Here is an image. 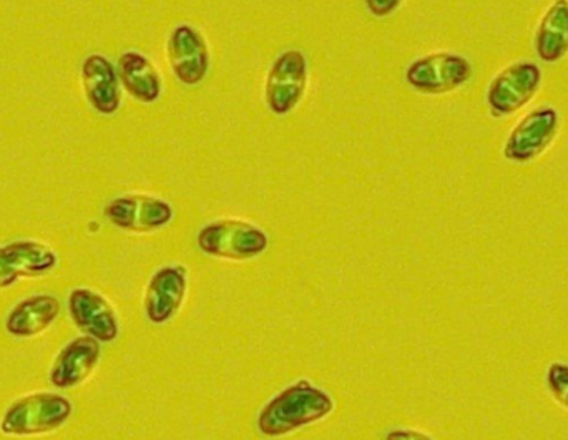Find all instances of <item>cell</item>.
I'll return each mask as SVG.
<instances>
[{"instance_id": "cell-1", "label": "cell", "mask_w": 568, "mask_h": 440, "mask_svg": "<svg viewBox=\"0 0 568 440\" xmlns=\"http://www.w3.org/2000/svg\"><path fill=\"white\" fill-rule=\"evenodd\" d=\"M334 409L336 402L329 392L307 379H300L263 406L256 418V428L265 438H284L324 421L333 415Z\"/></svg>"}, {"instance_id": "cell-2", "label": "cell", "mask_w": 568, "mask_h": 440, "mask_svg": "<svg viewBox=\"0 0 568 440\" xmlns=\"http://www.w3.org/2000/svg\"><path fill=\"white\" fill-rule=\"evenodd\" d=\"M72 416V405L57 392H33L17 399L3 412L0 432L9 438H33L59 431Z\"/></svg>"}, {"instance_id": "cell-3", "label": "cell", "mask_w": 568, "mask_h": 440, "mask_svg": "<svg viewBox=\"0 0 568 440\" xmlns=\"http://www.w3.org/2000/svg\"><path fill=\"white\" fill-rule=\"evenodd\" d=\"M200 252L225 262H250L270 248V236L255 223L222 218L209 223L196 235Z\"/></svg>"}, {"instance_id": "cell-4", "label": "cell", "mask_w": 568, "mask_h": 440, "mask_svg": "<svg viewBox=\"0 0 568 440\" xmlns=\"http://www.w3.org/2000/svg\"><path fill=\"white\" fill-rule=\"evenodd\" d=\"M544 72L532 60H517L496 73L486 92L487 109L494 119H509L523 112L542 89Z\"/></svg>"}, {"instance_id": "cell-5", "label": "cell", "mask_w": 568, "mask_h": 440, "mask_svg": "<svg viewBox=\"0 0 568 440\" xmlns=\"http://www.w3.org/2000/svg\"><path fill=\"white\" fill-rule=\"evenodd\" d=\"M559 132V110L552 105L537 106L510 130L504 142V158L514 165H529L549 152Z\"/></svg>"}, {"instance_id": "cell-6", "label": "cell", "mask_w": 568, "mask_h": 440, "mask_svg": "<svg viewBox=\"0 0 568 440\" xmlns=\"http://www.w3.org/2000/svg\"><path fill=\"white\" fill-rule=\"evenodd\" d=\"M474 75L467 57L456 52H433L419 57L406 69V82L423 95H446L466 85Z\"/></svg>"}, {"instance_id": "cell-7", "label": "cell", "mask_w": 568, "mask_h": 440, "mask_svg": "<svg viewBox=\"0 0 568 440\" xmlns=\"http://www.w3.org/2000/svg\"><path fill=\"white\" fill-rule=\"evenodd\" d=\"M103 213L115 228L135 235L159 232L170 225L175 216V209L169 202L143 193L116 196Z\"/></svg>"}, {"instance_id": "cell-8", "label": "cell", "mask_w": 568, "mask_h": 440, "mask_svg": "<svg viewBox=\"0 0 568 440\" xmlns=\"http://www.w3.org/2000/svg\"><path fill=\"white\" fill-rule=\"evenodd\" d=\"M307 86V59L301 50H286L273 62L265 85L270 112L284 116L296 109Z\"/></svg>"}, {"instance_id": "cell-9", "label": "cell", "mask_w": 568, "mask_h": 440, "mask_svg": "<svg viewBox=\"0 0 568 440\" xmlns=\"http://www.w3.org/2000/svg\"><path fill=\"white\" fill-rule=\"evenodd\" d=\"M166 57L173 75L183 85H199L209 75V43L190 23H180L172 30L166 42Z\"/></svg>"}, {"instance_id": "cell-10", "label": "cell", "mask_w": 568, "mask_h": 440, "mask_svg": "<svg viewBox=\"0 0 568 440\" xmlns=\"http://www.w3.org/2000/svg\"><path fill=\"white\" fill-rule=\"evenodd\" d=\"M189 293V269L183 265H166L156 269L150 278L143 298L146 319L162 326L172 321Z\"/></svg>"}, {"instance_id": "cell-11", "label": "cell", "mask_w": 568, "mask_h": 440, "mask_svg": "<svg viewBox=\"0 0 568 440\" xmlns=\"http://www.w3.org/2000/svg\"><path fill=\"white\" fill-rule=\"evenodd\" d=\"M69 313L73 325L99 342H113L120 335L119 316L112 303L90 288H75L69 295Z\"/></svg>"}, {"instance_id": "cell-12", "label": "cell", "mask_w": 568, "mask_h": 440, "mask_svg": "<svg viewBox=\"0 0 568 440\" xmlns=\"http://www.w3.org/2000/svg\"><path fill=\"white\" fill-rule=\"evenodd\" d=\"M102 348L97 339L90 336L70 341L57 355L50 369L49 381L55 389H73L83 385L99 368Z\"/></svg>"}, {"instance_id": "cell-13", "label": "cell", "mask_w": 568, "mask_h": 440, "mask_svg": "<svg viewBox=\"0 0 568 440\" xmlns=\"http://www.w3.org/2000/svg\"><path fill=\"white\" fill-rule=\"evenodd\" d=\"M82 83L87 100L100 115H113L122 103L115 65L106 57L93 53L82 63Z\"/></svg>"}, {"instance_id": "cell-14", "label": "cell", "mask_w": 568, "mask_h": 440, "mask_svg": "<svg viewBox=\"0 0 568 440\" xmlns=\"http://www.w3.org/2000/svg\"><path fill=\"white\" fill-rule=\"evenodd\" d=\"M537 59L556 65L568 57V0H552L537 23L534 33Z\"/></svg>"}, {"instance_id": "cell-15", "label": "cell", "mask_w": 568, "mask_h": 440, "mask_svg": "<svg viewBox=\"0 0 568 440\" xmlns=\"http://www.w3.org/2000/svg\"><path fill=\"white\" fill-rule=\"evenodd\" d=\"M59 299L52 295H33L17 303L6 318V331L13 338H36L59 318Z\"/></svg>"}, {"instance_id": "cell-16", "label": "cell", "mask_w": 568, "mask_h": 440, "mask_svg": "<svg viewBox=\"0 0 568 440\" xmlns=\"http://www.w3.org/2000/svg\"><path fill=\"white\" fill-rule=\"evenodd\" d=\"M119 79L125 92L142 103H155L162 95V76L152 60L129 50L119 59Z\"/></svg>"}, {"instance_id": "cell-17", "label": "cell", "mask_w": 568, "mask_h": 440, "mask_svg": "<svg viewBox=\"0 0 568 440\" xmlns=\"http://www.w3.org/2000/svg\"><path fill=\"white\" fill-rule=\"evenodd\" d=\"M10 269L20 278H40L55 269L59 258L49 246L33 239H20L2 246Z\"/></svg>"}, {"instance_id": "cell-18", "label": "cell", "mask_w": 568, "mask_h": 440, "mask_svg": "<svg viewBox=\"0 0 568 440\" xmlns=\"http://www.w3.org/2000/svg\"><path fill=\"white\" fill-rule=\"evenodd\" d=\"M544 385L550 398L568 411V362H550L544 376Z\"/></svg>"}, {"instance_id": "cell-19", "label": "cell", "mask_w": 568, "mask_h": 440, "mask_svg": "<svg viewBox=\"0 0 568 440\" xmlns=\"http://www.w3.org/2000/svg\"><path fill=\"white\" fill-rule=\"evenodd\" d=\"M364 3H366L371 16L383 19V17H387L390 16V13L396 12V10L403 6L404 0H364Z\"/></svg>"}, {"instance_id": "cell-20", "label": "cell", "mask_w": 568, "mask_h": 440, "mask_svg": "<svg viewBox=\"0 0 568 440\" xmlns=\"http://www.w3.org/2000/svg\"><path fill=\"white\" fill-rule=\"evenodd\" d=\"M19 282V276L10 269L9 263H7L6 253H3L2 246H0V289L10 288Z\"/></svg>"}, {"instance_id": "cell-21", "label": "cell", "mask_w": 568, "mask_h": 440, "mask_svg": "<svg viewBox=\"0 0 568 440\" xmlns=\"http://www.w3.org/2000/svg\"><path fill=\"white\" fill-rule=\"evenodd\" d=\"M384 440H436L426 432L416 431V429H393L387 432Z\"/></svg>"}]
</instances>
